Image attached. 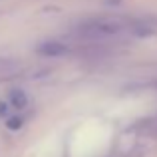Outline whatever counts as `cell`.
I'll return each mask as SVG.
<instances>
[{
  "label": "cell",
  "mask_w": 157,
  "mask_h": 157,
  "mask_svg": "<svg viewBox=\"0 0 157 157\" xmlns=\"http://www.w3.org/2000/svg\"><path fill=\"white\" fill-rule=\"evenodd\" d=\"M10 104H12V107H16V109H24V107L28 105L26 94H24L22 90H12L10 92Z\"/></svg>",
  "instance_id": "cell-3"
},
{
  "label": "cell",
  "mask_w": 157,
  "mask_h": 157,
  "mask_svg": "<svg viewBox=\"0 0 157 157\" xmlns=\"http://www.w3.org/2000/svg\"><path fill=\"white\" fill-rule=\"evenodd\" d=\"M8 127H10V129H20V127H22V121H20V119H10V121H8Z\"/></svg>",
  "instance_id": "cell-4"
},
{
  "label": "cell",
  "mask_w": 157,
  "mask_h": 157,
  "mask_svg": "<svg viewBox=\"0 0 157 157\" xmlns=\"http://www.w3.org/2000/svg\"><path fill=\"white\" fill-rule=\"evenodd\" d=\"M127 28L125 20H121L119 16H100L94 18L90 22H86L80 28L82 36L90 40H105V38H113V36L121 34Z\"/></svg>",
  "instance_id": "cell-1"
},
{
  "label": "cell",
  "mask_w": 157,
  "mask_h": 157,
  "mask_svg": "<svg viewBox=\"0 0 157 157\" xmlns=\"http://www.w3.org/2000/svg\"><path fill=\"white\" fill-rule=\"evenodd\" d=\"M6 113H8V104L0 101V115H6Z\"/></svg>",
  "instance_id": "cell-5"
},
{
  "label": "cell",
  "mask_w": 157,
  "mask_h": 157,
  "mask_svg": "<svg viewBox=\"0 0 157 157\" xmlns=\"http://www.w3.org/2000/svg\"><path fill=\"white\" fill-rule=\"evenodd\" d=\"M38 54H42L46 58H60L68 54V48H66V44L60 42H44L38 46Z\"/></svg>",
  "instance_id": "cell-2"
}]
</instances>
